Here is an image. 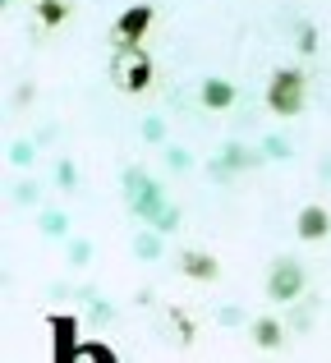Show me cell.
Here are the masks:
<instances>
[{
  "label": "cell",
  "instance_id": "6da1fadb",
  "mask_svg": "<svg viewBox=\"0 0 331 363\" xmlns=\"http://www.w3.org/2000/svg\"><path fill=\"white\" fill-rule=\"evenodd\" d=\"M120 189H125L129 212H134L138 221H147V225H152L157 216H162L166 207H170V203H166V194H162V184H157V179L147 175L143 166H129V170H125V184H120Z\"/></svg>",
  "mask_w": 331,
  "mask_h": 363
},
{
  "label": "cell",
  "instance_id": "7a4b0ae2",
  "mask_svg": "<svg viewBox=\"0 0 331 363\" xmlns=\"http://www.w3.org/2000/svg\"><path fill=\"white\" fill-rule=\"evenodd\" d=\"M304 97H308V83H304V74L299 69H276L271 74V83H267V111L271 116H299L304 111Z\"/></svg>",
  "mask_w": 331,
  "mask_h": 363
},
{
  "label": "cell",
  "instance_id": "3957f363",
  "mask_svg": "<svg viewBox=\"0 0 331 363\" xmlns=\"http://www.w3.org/2000/svg\"><path fill=\"white\" fill-rule=\"evenodd\" d=\"M267 294L276 303H295L299 294H304V267L295 262V257H276L267 272Z\"/></svg>",
  "mask_w": 331,
  "mask_h": 363
},
{
  "label": "cell",
  "instance_id": "277c9868",
  "mask_svg": "<svg viewBox=\"0 0 331 363\" xmlns=\"http://www.w3.org/2000/svg\"><path fill=\"white\" fill-rule=\"evenodd\" d=\"M147 28H152V5H129L125 14L116 18V37L120 46H138L147 37Z\"/></svg>",
  "mask_w": 331,
  "mask_h": 363
},
{
  "label": "cell",
  "instance_id": "5b68a950",
  "mask_svg": "<svg viewBox=\"0 0 331 363\" xmlns=\"http://www.w3.org/2000/svg\"><path fill=\"white\" fill-rule=\"evenodd\" d=\"M253 161H262V152H244L240 143H230V147H225L221 157L212 161V179H225L230 170H240V166H253Z\"/></svg>",
  "mask_w": 331,
  "mask_h": 363
},
{
  "label": "cell",
  "instance_id": "8992f818",
  "mask_svg": "<svg viewBox=\"0 0 331 363\" xmlns=\"http://www.w3.org/2000/svg\"><path fill=\"white\" fill-rule=\"evenodd\" d=\"M198 97H203L207 111H230V106H235V83H225V79H203Z\"/></svg>",
  "mask_w": 331,
  "mask_h": 363
},
{
  "label": "cell",
  "instance_id": "52a82bcc",
  "mask_svg": "<svg viewBox=\"0 0 331 363\" xmlns=\"http://www.w3.org/2000/svg\"><path fill=\"white\" fill-rule=\"evenodd\" d=\"M179 272L189 276V281H216V276H221V267H216V257L212 253H184V262H179Z\"/></svg>",
  "mask_w": 331,
  "mask_h": 363
},
{
  "label": "cell",
  "instance_id": "ba28073f",
  "mask_svg": "<svg viewBox=\"0 0 331 363\" xmlns=\"http://www.w3.org/2000/svg\"><path fill=\"white\" fill-rule=\"evenodd\" d=\"M295 225H299V240H322L331 230V216H327V207H304Z\"/></svg>",
  "mask_w": 331,
  "mask_h": 363
},
{
  "label": "cell",
  "instance_id": "9c48e42d",
  "mask_svg": "<svg viewBox=\"0 0 331 363\" xmlns=\"http://www.w3.org/2000/svg\"><path fill=\"white\" fill-rule=\"evenodd\" d=\"M51 327H55V359H79V345H74L79 322L74 318H51Z\"/></svg>",
  "mask_w": 331,
  "mask_h": 363
},
{
  "label": "cell",
  "instance_id": "30bf717a",
  "mask_svg": "<svg viewBox=\"0 0 331 363\" xmlns=\"http://www.w3.org/2000/svg\"><path fill=\"white\" fill-rule=\"evenodd\" d=\"M120 83H125V92H143L147 83H152V60H147V55H134V65L120 74Z\"/></svg>",
  "mask_w": 331,
  "mask_h": 363
},
{
  "label": "cell",
  "instance_id": "8fae6325",
  "mask_svg": "<svg viewBox=\"0 0 331 363\" xmlns=\"http://www.w3.org/2000/svg\"><path fill=\"white\" fill-rule=\"evenodd\" d=\"M134 257L138 262H157V257H162V230H138L134 235Z\"/></svg>",
  "mask_w": 331,
  "mask_h": 363
},
{
  "label": "cell",
  "instance_id": "7c38bea8",
  "mask_svg": "<svg viewBox=\"0 0 331 363\" xmlns=\"http://www.w3.org/2000/svg\"><path fill=\"white\" fill-rule=\"evenodd\" d=\"M79 294H83V303H88V313H92V327H106V322L116 318V303L97 299V290H79Z\"/></svg>",
  "mask_w": 331,
  "mask_h": 363
},
{
  "label": "cell",
  "instance_id": "4fadbf2b",
  "mask_svg": "<svg viewBox=\"0 0 331 363\" xmlns=\"http://www.w3.org/2000/svg\"><path fill=\"white\" fill-rule=\"evenodd\" d=\"M253 345H262V350L281 345V322L276 318H258L253 322Z\"/></svg>",
  "mask_w": 331,
  "mask_h": 363
},
{
  "label": "cell",
  "instance_id": "5bb4252c",
  "mask_svg": "<svg viewBox=\"0 0 331 363\" xmlns=\"http://www.w3.org/2000/svg\"><path fill=\"white\" fill-rule=\"evenodd\" d=\"M42 235H51V240H64V235H69V216L55 212V207H46V212H42Z\"/></svg>",
  "mask_w": 331,
  "mask_h": 363
},
{
  "label": "cell",
  "instance_id": "9a60e30c",
  "mask_svg": "<svg viewBox=\"0 0 331 363\" xmlns=\"http://www.w3.org/2000/svg\"><path fill=\"white\" fill-rule=\"evenodd\" d=\"M55 189H64V194H74V189H79V166H74L69 157L55 161Z\"/></svg>",
  "mask_w": 331,
  "mask_h": 363
},
{
  "label": "cell",
  "instance_id": "2e32d148",
  "mask_svg": "<svg viewBox=\"0 0 331 363\" xmlns=\"http://www.w3.org/2000/svg\"><path fill=\"white\" fill-rule=\"evenodd\" d=\"M33 161H37V147H33V143H23V138L9 143V166H14V170H28Z\"/></svg>",
  "mask_w": 331,
  "mask_h": 363
},
{
  "label": "cell",
  "instance_id": "e0dca14e",
  "mask_svg": "<svg viewBox=\"0 0 331 363\" xmlns=\"http://www.w3.org/2000/svg\"><path fill=\"white\" fill-rule=\"evenodd\" d=\"M262 157H271V161H290V143L281 138V133H267V138H262Z\"/></svg>",
  "mask_w": 331,
  "mask_h": 363
},
{
  "label": "cell",
  "instance_id": "ac0fdd59",
  "mask_svg": "<svg viewBox=\"0 0 331 363\" xmlns=\"http://www.w3.org/2000/svg\"><path fill=\"white\" fill-rule=\"evenodd\" d=\"M143 138L162 147V143H166V120H162V116H147V120H143Z\"/></svg>",
  "mask_w": 331,
  "mask_h": 363
},
{
  "label": "cell",
  "instance_id": "d6986e66",
  "mask_svg": "<svg viewBox=\"0 0 331 363\" xmlns=\"http://www.w3.org/2000/svg\"><path fill=\"white\" fill-rule=\"evenodd\" d=\"M69 262L74 267H88L92 262V240H69Z\"/></svg>",
  "mask_w": 331,
  "mask_h": 363
},
{
  "label": "cell",
  "instance_id": "ffe728a7",
  "mask_svg": "<svg viewBox=\"0 0 331 363\" xmlns=\"http://www.w3.org/2000/svg\"><path fill=\"white\" fill-rule=\"evenodd\" d=\"M166 166H170V170H175V175H184V170H189V166H193V157H189V152H184V147H166Z\"/></svg>",
  "mask_w": 331,
  "mask_h": 363
},
{
  "label": "cell",
  "instance_id": "44dd1931",
  "mask_svg": "<svg viewBox=\"0 0 331 363\" xmlns=\"http://www.w3.org/2000/svg\"><path fill=\"white\" fill-rule=\"evenodd\" d=\"M152 230H162V235H170V230H179V207H166L162 216L152 221Z\"/></svg>",
  "mask_w": 331,
  "mask_h": 363
},
{
  "label": "cell",
  "instance_id": "7402d4cb",
  "mask_svg": "<svg viewBox=\"0 0 331 363\" xmlns=\"http://www.w3.org/2000/svg\"><path fill=\"white\" fill-rule=\"evenodd\" d=\"M299 51H318V28L313 23H299Z\"/></svg>",
  "mask_w": 331,
  "mask_h": 363
},
{
  "label": "cell",
  "instance_id": "603a6c76",
  "mask_svg": "<svg viewBox=\"0 0 331 363\" xmlns=\"http://www.w3.org/2000/svg\"><path fill=\"white\" fill-rule=\"evenodd\" d=\"M60 18H64L60 0H42V23H60Z\"/></svg>",
  "mask_w": 331,
  "mask_h": 363
},
{
  "label": "cell",
  "instance_id": "cb8c5ba5",
  "mask_svg": "<svg viewBox=\"0 0 331 363\" xmlns=\"http://www.w3.org/2000/svg\"><path fill=\"white\" fill-rule=\"evenodd\" d=\"M79 359H116V350H106V345H79Z\"/></svg>",
  "mask_w": 331,
  "mask_h": 363
},
{
  "label": "cell",
  "instance_id": "d4e9b609",
  "mask_svg": "<svg viewBox=\"0 0 331 363\" xmlns=\"http://www.w3.org/2000/svg\"><path fill=\"white\" fill-rule=\"evenodd\" d=\"M14 198H18V203H37V184H33V179H18V184H14Z\"/></svg>",
  "mask_w": 331,
  "mask_h": 363
},
{
  "label": "cell",
  "instance_id": "484cf974",
  "mask_svg": "<svg viewBox=\"0 0 331 363\" xmlns=\"http://www.w3.org/2000/svg\"><path fill=\"white\" fill-rule=\"evenodd\" d=\"M244 322V308H221V327H240Z\"/></svg>",
  "mask_w": 331,
  "mask_h": 363
}]
</instances>
